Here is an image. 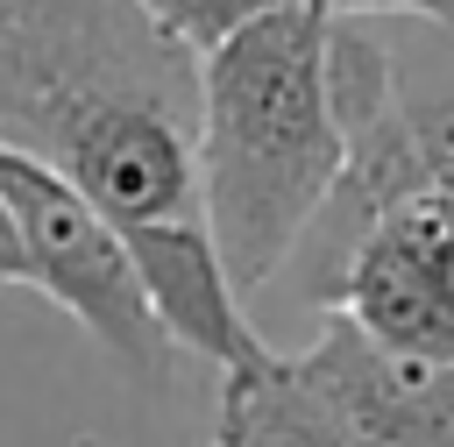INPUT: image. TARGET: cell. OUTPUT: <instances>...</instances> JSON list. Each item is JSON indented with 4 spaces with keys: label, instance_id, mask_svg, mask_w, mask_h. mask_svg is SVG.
Returning <instances> with one entry per match:
<instances>
[{
    "label": "cell",
    "instance_id": "obj_1",
    "mask_svg": "<svg viewBox=\"0 0 454 447\" xmlns=\"http://www.w3.org/2000/svg\"><path fill=\"white\" fill-rule=\"evenodd\" d=\"M0 142L85 192L121 248L206 227L199 57L128 0H0Z\"/></svg>",
    "mask_w": 454,
    "mask_h": 447
},
{
    "label": "cell",
    "instance_id": "obj_2",
    "mask_svg": "<svg viewBox=\"0 0 454 447\" xmlns=\"http://www.w3.org/2000/svg\"><path fill=\"white\" fill-rule=\"evenodd\" d=\"M326 50L333 14L298 0L199 57V206L234 298L291 270L348 170Z\"/></svg>",
    "mask_w": 454,
    "mask_h": 447
},
{
    "label": "cell",
    "instance_id": "obj_3",
    "mask_svg": "<svg viewBox=\"0 0 454 447\" xmlns=\"http://www.w3.org/2000/svg\"><path fill=\"white\" fill-rule=\"evenodd\" d=\"M0 206H7V220L21 234L35 291L57 298L128 376L156 383L177 348L163 341V326H156V312L142 298V277H135L121 234L106 227V213L85 192H71L50 163H35V156H21L7 142H0Z\"/></svg>",
    "mask_w": 454,
    "mask_h": 447
},
{
    "label": "cell",
    "instance_id": "obj_4",
    "mask_svg": "<svg viewBox=\"0 0 454 447\" xmlns=\"http://www.w3.org/2000/svg\"><path fill=\"white\" fill-rule=\"evenodd\" d=\"M319 312L355 319L397 355L454 369V184H419L411 199L376 213L333 270Z\"/></svg>",
    "mask_w": 454,
    "mask_h": 447
},
{
    "label": "cell",
    "instance_id": "obj_5",
    "mask_svg": "<svg viewBox=\"0 0 454 447\" xmlns=\"http://www.w3.org/2000/svg\"><path fill=\"white\" fill-rule=\"evenodd\" d=\"M291 362L362 447H454V369L447 362L397 355L340 312H319L312 348Z\"/></svg>",
    "mask_w": 454,
    "mask_h": 447
},
{
    "label": "cell",
    "instance_id": "obj_6",
    "mask_svg": "<svg viewBox=\"0 0 454 447\" xmlns=\"http://www.w3.org/2000/svg\"><path fill=\"white\" fill-rule=\"evenodd\" d=\"M206 447H362V440L319 404L298 362L270 348L220 376V412H213Z\"/></svg>",
    "mask_w": 454,
    "mask_h": 447
},
{
    "label": "cell",
    "instance_id": "obj_7",
    "mask_svg": "<svg viewBox=\"0 0 454 447\" xmlns=\"http://www.w3.org/2000/svg\"><path fill=\"white\" fill-rule=\"evenodd\" d=\"M128 7H142L170 43H184L192 57H206V50H220L227 35H241L248 21H262V14H284V7H298V0H128Z\"/></svg>",
    "mask_w": 454,
    "mask_h": 447
},
{
    "label": "cell",
    "instance_id": "obj_8",
    "mask_svg": "<svg viewBox=\"0 0 454 447\" xmlns=\"http://www.w3.org/2000/svg\"><path fill=\"white\" fill-rule=\"evenodd\" d=\"M404 142H411L426 184H454V78L404 92Z\"/></svg>",
    "mask_w": 454,
    "mask_h": 447
},
{
    "label": "cell",
    "instance_id": "obj_9",
    "mask_svg": "<svg viewBox=\"0 0 454 447\" xmlns=\"http://www.w3.org/2000/svg\"><path fill=\"white\" fill-rule=\"evenodd\" d=\"M333 21H369V14H404V21H433L454 35V0H312Z\"/></svg>",
    "mask_w": 454,
    "mask_h": 447
},
{
    "label": "cell",
    "instance_id": "obj_10",
    "mask_svg": "<svg viewBox=\"0 0 454 447\" xmlns=\"http://www.w3.org/2000/svg\"><path fill=\"white\" fill-rule=\"evenodd\" d=\"M0 284H14V291H35V277H28V255H21V234H14V220H7V206H0Z\"/></svg>",
    "mask_w": 454,
    "mask_h": 447
}]
</instances>
